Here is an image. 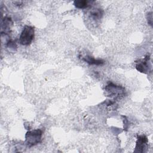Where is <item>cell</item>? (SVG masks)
Masks as SVG:
<instances>
[{
	"mask_svg": "<svg viewBox=\"0 0 153 153\" xmlns=\"http://www.w3.org/2000/svg\"><path fill=\"white\" fill-rule=\"evenodd\" d=\"M150 57L147 54L143 59H139L136 62V69L142 73L147 74L149 72L151 68V65L149 62Z\"/></svg>",
	"mask_w": 153,
	"mask_h": 153,
	"instance_id": "cell-4",
	"label": "cell"
},
{
	"mask_svg": "<svg viewBox=\"0 0 153 153\" xmlns=\"http://www.w3.org/2000/svg\"><path fill=\"white\" fill-rule=\"evenodd\" d=\"M148 138L145 135L137 136L134 152H143L148 144Z\"/></svg>",
	"mask_w": 153,
	"mask_h": 153,
	"instance_id": "cell-5",
	"label": "cell"
},
{
	"mask_svg": "<svg viewBox=\"0 0 153 153\" xmlns=\"http://www.w3.org/2000/svg\"><path fill=\"white\" fill-rule=\"evenodd\" d=\"M42 131L41 129H35L27 131L25 134V143L28 147L35 146L42 141Z\"/></svg>",
	"mask_w": 153,
	"mask_h": 153,
	"instance_id": "cell-1",
	"label": "cell"
},
{
	"mask_svg": "<svg viewBox=\"0 0 153 153\" xmlns=\"http://www.w3.org/2000/svg\"><path fill=\"white\" fill-rule=\"evenodd\" d=\"M103 11L100 8H93L90 11V18L93 19L94 21H97L100 20L103 16Z\"/></svg>",
	"mask_w": 153,
	"mask_h": 153,
	"instance_id": "cell-7",
	"label": "cell"
},
{
	"mask_svg": "<svg viewBox=\"0 0 153 153\" xmlns=\"http://www.w3.org/2000/svg\"><path fill=\"white\" fill-rule=\"evenodd\" d=\"M147 20H148V24L152 26V12H149L147 14Z\"/></svg>",
	"mask_w": 153,
	"mask_h": 153,
	"instance_id": "cell-11",
	"label": "cell"
},
{
	"mask_svg": "<svg viewBox=\"0 0 153 153\" xmlns=\"http://www.w3.org/2000/svg\"><path fill=\"white\" fill-rule=\"evenodd\" d=\"M93 2L87 0H76L74 1V5L77 8L84 9L88 8Z\"/></svg>",
	"mask_w": 153,
	"mask_h": 153,
	"instance_id": "cell-9",
	"label": "cell"
},
{
	"mask_svg": "<svg viewBox=\"0 0 153 153\" xmlns=\"http://www.w3.org/2000/svg\"><path fill=\"white\" fill-rule=\"evenodd\" d=\"M35 37V29L33 26L26 25L20 35L19 43L23 45H29Z\"/></svg>",
	"mask_w": 153,
	"mask_h": 153,
	"instance_id": "cell-2",
	"label": "cell"
},
{
	"mask_svg": "<svg viewBox=\"0 0 153 153\" xmlns=\"http://www.w3.org/2000/svg\"><path fill=\"white\" fill-rule=\"evenodd\" d=\"M108 96L114 99H120L125 95V88L110 82L105 88Z\"/></svg>",
	"mask_w": 153,
	"mask_h": 153,
	"instance_id": "cell-3",
	"label": "cell"
},
{
	"mask_svg": "<svg viewBox=\"0 0 153 153\" xmlns=\"http://www.w3.org/2000/svg\"><path fill=\"white\" fill-rule=\"evenodd\" d=\"M7 47L11 51H16L17 50V45H16V42L13 40H12L11 39H10L7 41Z\"/></svg>",
	"mask_w": 153,
	"mask_h": 153,
	"instance_id": "cell-10",
	"label": "cell"
},
{
	"mask_svg": "<svg viewBox=\"0 0 153 153\" xmlns=\"http://www.w3.org/2000/svg\"><path fill=\"white\" fill-rule=\"evenodd\" d=\"M13 22L10 17H5L1 22V33L8 35L10 32Z\"/></svg>",
	"mask_w": 153,
	"mask_h": 153,
	"instance_id": "cell-6",
	"label": "cell"
},
{
	"mask_svg": "<svg viewBox=\"0 0 153 153\" xmlns=\"http://www.w3.org/2000/svg\"><path fill=\"white\" fill-rule=\"evenodd\" d=\"M14 3L16 4V5H17L18 7H20L22 5L23 2L22 1H15Z\"/></svg>",
	"mask_w": 153,
	"mask_h": 153,
	"instance_id": "cell-12",
	"label": "cell"
},
{
	"mask_svg": "<svg viewBox=\"0 0 153 153\" xmlns=\"http://www.w3.org/2000/svg\"><path fill=\"white\" fill-rule=\"evenodd\" d=\"M82 60L90 65H102L104 61L102 59H96L91 56H85L82 58Z\"/></svg>",
	"mask_w": 153,
	"mask_h": 153,
	"instance_id": "cell-8",
	"label": "cell"
}]
</instances>
